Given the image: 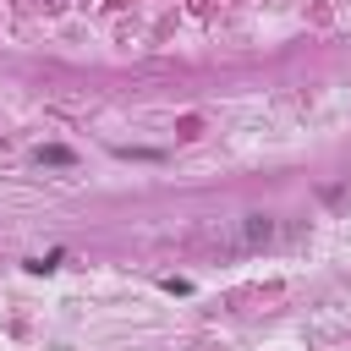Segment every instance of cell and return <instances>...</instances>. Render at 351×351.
Here are the masks:
<instances>
[{
  "mask_svg": "<svg viewBox=\"0 0 351 351\" xmlns=\"http://www.w3.org/2000/svg\"><path fill=\"white\" fill-rule=\"evenodd\" d=\"M269 236H274V225H269L263 214H247V219H241V230L230 236V252H252V247H263Z\"/></svg>",
  "mask_w": 351,
  "mask_h": 351,
  "instance_id": "1",
  "label": "cell"
}]
</instances>
